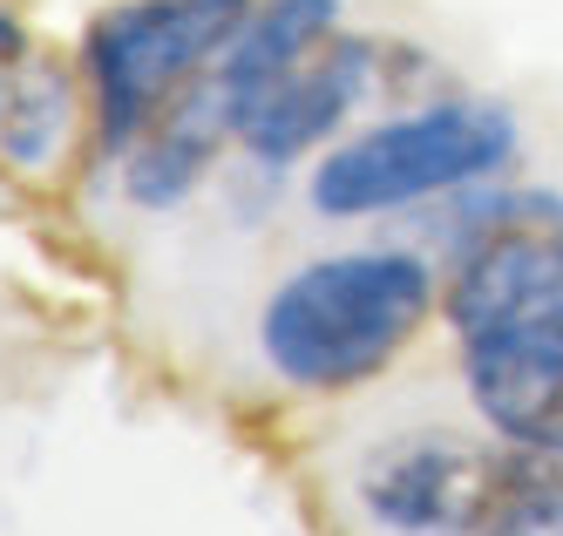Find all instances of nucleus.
<instances>
[{
	"mask_svg": "<svg viewBox=\"0 0 563 536\" xmlns=\"http://www.w3.org/2000/svg\"><path fill=\"white\" fill-rule=\"evenodd\" d=\"M441 319L462 347L482 428L563 462V197L468 190L462 244L441 278Z\"/></svg>",
	"mask_w": 563,
	"mask_h": 536,
	"instance_id": "f257e3e1",
	"label": "nucleus"
},
{
	"mask_svg": "<svg viewBox=\"0 0 563 536\" xmlns=\"http://www.w3.org/2000/svg\"><path fill=\"white\" fill-rule=\"evenodd\" d=\"M441 313V272L408 244H346L292 265L258 306V360L292 394L380 381Z\"/></svg>",
	"mask_w": 563,
	"mask_h": 536,
	"instance_id": "f03ea898",
	"label": "nucleus"
},
{
	"mask_svg": "<svg viewBox=\"0 0 563 536\" xmlns=\"http://www.w3.org/2000/svg\"><path fill=\"white\" fill-rule=\"evenodd\" d=\"M516 156H522V122L509 102L441 96L327 143L306 171V204L327 225L394 218V211H415V204L503 184L516 171Z\"/></svg>",
	"mask_w": 563,
	"mask_h": 536,
	"instance_id": "7ed1b4c3",
	"label": "nucleus"
},
{
	"mask_svg": "<svg viewBox=\"0 0 563 536\" xmlns=\"http://www.w3.org/2000/svg\"><path fill=\"white\" fill-rule=\"evenodd\" d=\"M252 0H115L82 34V89L96 122V163H123V150L164 116L190 81H205Z\"/></svg>",
	"mask_w": 563,
	"mask_h": 536,
	"instance_id": "20e7f679",
	"label": "nucleus"
},
{
	"mask_svg": "<svg viewBox=\"0 0 563 536\" xmlns=\"http://www.w3.org/2000/svg\"><path fill=\"white\" fill-rule=\"evenodd\" d=\"M530 448L475 441L455 428H421V435H387L353 475V496L374 529L387 536H482L489 516L516 496L530 475Z\"/></svg>",
	"mask_w": 563,
	"mask_h": 536,
	"instance_id": "39448f33",
	"label": "nucleus"
},
{
	"mask_svg": "<svg viewBox=\"0 0 563 536\" xmlns=\"http://www.w3.org/2000/svg\"><path fill=\"white\" fill-rule=\"evenodd\" d=\"M374 75H380V48L367 34H333L319 48L278 75L272 89L238 116V150H245L258 171H292L299 156L340 143V130L353 122V109L374 96Z\"/></svg>",
	"mask_w": 563,
	"mask_h": 536,
	"instance_id": "423d86ee",
	"label": "nucleus"
},
{
	"mask_svg": "<svg viewBox=\"0 0 563 536\" xmlns=\"http://www.w3.org/2000/svg\"><path fill=\"white\" fill-rule=\"evenodd\" d=\"M238 143L231 130V109L218 96V81H190V89L150 122V130L123 150V197L136 204V211H177V204L211 177V163Z\"/></svg>",
	"mask_w": 563,
	"mask_h": 536,
	"instance_id": "0eeeda50",
	"label": "nucleus"
},
{
	"mask_svg": "<svg viewBox=\"0 0 563 536\" xmlns=\"http://www.w3.org/2000/svg\"><path fill=\"white\" fill-rule=\"evenodd\" d=\"M333 34H340V0H252L245 28L231 34V48L211 68L218 96L231 109V130L278 75H292L319 41H333Z\"/></svg>",
	"mask_w": 563,
	"mask_h": 536,
	"instance_id": "6e6552de",
	"label": "nucleus"
},
{
	"mask_svg": "<svg viewBox=\"0 0 563 536\" xmlns=\"http://www.w3.org/2000/svg\"><path fill=\"white\" fill-rule=\"evenodd\" d=\"M75 75L62 55L34 48L14 75H8V109H0V156L14 171H55V156L75 136Z\"/></svg>",
	"mask_w": 563,
	"mask_h": 536,
	"instance_id": "1a4fd4ad",
	"label": "nucleus"
},
{
	"mask_svg": "<svg viewBox=\"0 0 563 536\" xmlns=\"http://www.w3.org/2000/svg\"><path fill=\"white\" fill-rule=\"evenodd\" d=\"M537 462H530V475L516 482V496L489 516L482 536H563V475H537Z\"/></svg>",
	"mask_w": 563,
	"mask_h": 536,
	"instance_id": "9d476101",
	"label": "nucleus"
},
{
	"mask_svg": "<svg viewBox=\"0 0 563 536\" xmlns=\"http://www.w3.org/2000/svg\"><path fill=\"white\" fill-rule=\"evenodd\" d=\"M27 55H34V41H27V21H21L14 8H0V75H14Z\"/></svg>",
	"mask_w": 563,
	"mask_h": 536,
	"instance_id": "9b49d317",
	"label": "nucleus"
},
{
	"mask_svg": "<svg viewBox=\"0 0 563 536\" xmlns=\"http://www.w3.org/2000/svg\"><path fill=\"white\" fill-rule=\"evenodd\" d=\"M0 109H8V75H0Z\"/></svg>",
	"mask_w": 563,
	"mask_h": 536,
	"instance_id": "f8f14e48",
	"label": "nucleus"
}]
</instances>
